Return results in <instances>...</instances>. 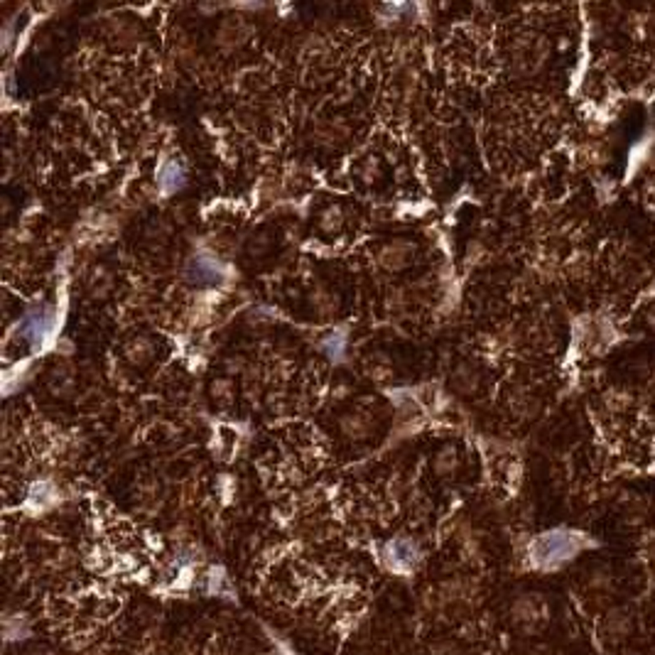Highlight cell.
I'll return each mask as SVG.
<instances>
[{"label":"cell","mask_w":655,"mask_h":655,"mask_svg":"<svg viewBox=\"0 0 655 655\" xmlns=\"http://www.w3.org/2000/svg\"><path fill=\"white\" fill-rule=\"evenodd\" d=\"M586 545H589V540L581 532L560 528V530L542 532L540 537L532 540L530 560L540 570H555V567L565 565L567 560L579 555Z\"/></svg>","instance_id":"cell-1"},{"label":"cell","mask_w":655,"mask_h":655,"mask_svg":"<svg viewBox=\"0 0 655 655\" xmlns=\"http://www.w3.org/2000/svg\"><path fill=\"white\" fill-rule=\"evenodd\" d=\"M55 329V315L50 310H35L20 322V334L32 344V349H40L47 336Z\"/></svg>","instance_id":"cell-2"},{"label":"cell","mask_w":655,"mask_h":655,"mask_svg":"<svg viewBox=\"0 0 655 655\" xmlns=\"http://www.w3.org/2000/svg\"><path fill=\"white\" fill-rule=\"evenodd\" d=\"M187 280L194 285H219L223 280V270L214 258L197 256L187 268Z\"/></svg>","instance_id":"cell-3"},{"label":"cell","mask_w":655,"mask_h":655,"mask_svg":"<svg viewBox=\"0 0 655 655\" xmlns=\"http://www.w3.org/2000/svg\"><path fill=\"white\" fill-rule=\"evenodd\" d=\"M408 256H410L408 243H393V246H388L383 251L380 261H383V266L390 268V270H398V268H403L405 263H408Z\"/></svg>","instance_id":"cell-4"},{"label":"cell","mask_w":655,"mask_h":655,"mask_svg":"<svg viewBox=\"0 0 655 655\" xmlns=\"http://www.w3.org/2000/svg\"><path fill=\"white\" fill-rule=\"evenodd\" d=\"M182 182H184V172H182V167H179L177 163L165 165V167H163V172H160V187H163L165 192H174V189H177Z\"/></svg>","instance_id":"cell-5"},{"label":"cell","mask_w":655,"mask_h":655,"mask_svg":"<svg viewBox=\"0 0 655 655\" xmlns=\"http://www.w3.org/2000/svg\"><path fill=\"white\" fill-rule=\"evenodd\" d=\"M390 552H393L395 565H413L415 562V547L405 540L393 542V545H390Z\"/></svg>","instance_id":"cell-6"},{"label":"cell","mask_w":655,"mask_h":655,"mask_svg":"<svg viewBox=\"0 0 655 655\" xmlns=\"http://www.w3.org/2000/svg\"><path fill=\"white\" fill-rule=\"evenodd\" d=\"M454 385H457V390H462V393H471V390L476 388V373H474L469 366H459L457 373H454Z\"/></svg>","instance_id":"cell-7"},{"label":"cell","mask_w":655,"mask_h":655,"mask_svg":"<svg viewBox=\"0 0 655 655\" xmlns=\"http://www.w3.org/2000/svg\"><path fill=\"white\" fill-rule=\"evenodd\" d=\"M150 354H153V346H150L145 339H138L128 346V359L133 361V364H143V361H148Z\"/></svg>","instance_id":"cell-8"},{"label":"cell","mask_w":655,"mask_h":655,"mask_svg":"<svg viewBox=\"0 0 655 655\" xmlns=\"http://www.w3.org/2000/svg\"><path fill=\"white\" fill-rule=\"evenodd\" d=\"M322 346H324V351L329 356H341V351H344V336H341V334H331Z\"/></svg>","instance_id":"cell-9"},{"label":"cell","mask_w":655,"mask_h":655,"mask_svg":"<svg viewBox=\"0 0 655 655\" xmlns=\"http://www.w3.org/2000/svg\"><path fill=\"white\" fill-rule=\"evenodd\" d=\"M341 226V212L339 209H329V212L322 216V228L324 231H334V228Z\"/></svg>","instance_id":"cell-10"}]
</instances>
